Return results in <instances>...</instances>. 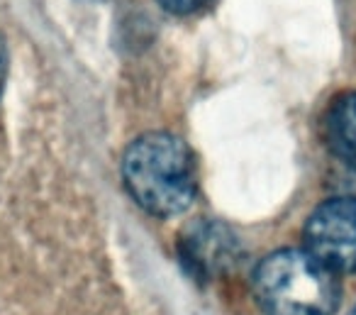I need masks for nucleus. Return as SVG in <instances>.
Segmentation results:
<instances>
[{"mask_svg": "<svg viewBox=\"0 0 356 315\" xmlns=\"http://www.w3.org/2000/svg\"><path fill=\"white\" fill-rule=\"evenodd\" d=\"M122 178L129 196L147 213L173 217L195 198V159L176 135L147 132L127 147Z\"/></svg>", "mask_w": 356, "mask_h": 315, "instance_id": "obj_1", "label": "nucleus"}, {"mask_svg": "<svg viewBox=\"0 0 356 315\" xmlns=\"http://www.w3.org/2000/svg\"><path fill=\"white\" fill-rule=\"evenodd\" d=\"M254 293L266 315H334L341 286L307 249H278L259 261Z\"/></svg>", "mask_w": 356, "mask_h": 315, "instance_id": "obj_2", "label": "nucleus"}, {"mask_svg": "<svg viewBox=\"0 0 356 315\" xmlns=\"http://www.w3.org/2000/svg\"><path fill=\"white\" fill-rule=\"evenodd\" d=\"M305 249L334 274H356V198H330L305 225Z\"/></svg>", "mask_w": 356, "mask_h": 315, "instance_id": "obj_3", "label": "nucleus"}, {"mask_svg": "<svg viewBox=\"0 0 356 315\" xmlns=\"http://www.w3.org/2000/svg\"><path fill=\"white\" fill-rule=\"evenodd\" d=\"M325 139L337 159L356 169V91L339 95L325 118Z\"/></svg>", "mask_w": 356, "mask_h": 315, "instance_id": "obj_4", "label": "nucleus"}, {"mask_svg": "<svg viewBox=\"0 0 356 315\" xmlns=\"http://www.w3.org/2000/svg\"><path fill=\"white\" fill-rule=\"evenodd\" d=\"M208 0H159V6L163 10L173 13V15H188V13H195L205 6Z\"/></svg>", "mask_w": 356, "mask_h": 315, "instance_id": "obj_5", "label": "nucleus"}, {"mask_svg": "<svg viewBox=\"0 0 356 315\" xmlns=\"http://www.w3.org/2000/svg\"><path fill=\"white\" fill-rule=\"evenodd\" d=\"M86 3H98V0H86Z\"/></svg>", "mask_w": 356, "mask_h": 315, "instance_id": "obj_6", "label": "nucleus"}, {"mask_svg": "<svg viewBox=\"0 0 356 315\" xmlns=\"http://www.w3.org/2000/svg\"><path fill=\"white\" fill-rule=\"evenodd\" d=\"M351 315H356V308H354V313H351Z\"/></svg>", "mask_w": 356, "mask_h": 315, "instance_id": "obj_7", "label": "nucleus"}]
</instances>
